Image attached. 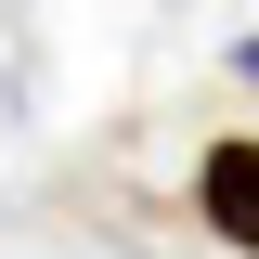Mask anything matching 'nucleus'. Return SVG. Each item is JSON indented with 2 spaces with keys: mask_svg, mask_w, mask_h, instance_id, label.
<instances>
[{
  "mask_svg": "<svg viewBox=\"0 0 259 259\" xmlns=\"http://www.w3.org/2000/svg\"><path fill=\"white\" fill-rule=\"evenodd\" d=\"M194 221L221 233L233 259H259V130H233V143L194 156Z\"/></svg>",
  "mask_w": 259,
  "mask_h": 259,
  "instance_id": "1",
  "label": "nucleus"
},
{
  "mask_svg": "<svg viewBox=\"0 0 259 259\" xmlns=\"http://www.w3.org/2000/svg\"><path fill=\"white\" fill-rule=\"evenodd\" d=\"M233 78H246V91H259V39H233Z\"/></svg>",
  "mask_w": 259,
  "mask_h": 259,
  "instance_id": "2",
  "label": "nucleus"
}]
</instances>
